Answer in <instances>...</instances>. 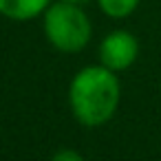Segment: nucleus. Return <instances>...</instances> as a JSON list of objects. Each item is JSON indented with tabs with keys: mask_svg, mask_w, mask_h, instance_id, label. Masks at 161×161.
I'll list each match as a JSON object with an SVG mask.
<instances>
[{
	"mask_svg": "<svg viewBox=\"0 0 161 161\" xmlns=\"http://www.w3.org/2000/svg\"><path fill=\"white\" fill-rule=\"evenodd\" d=\"M119 77L104 64H88L80 69L69 84L71 113L84 128H99L108 124L119 108Z\"/></svg>",
	"mask_w": 161,
	"mask_h": 161,
	"instance_id": "f257e3e1",
	"label": "nucleus"
},
{
	"mask_svg": "<svg viewBox=\"0 0 161 161\" xmlns=\"http://www.w3.org/2000/svg\"><path fill=\"white\" fill-rule=\"evenodd\" d=\"M42 31L47 42L60 53H80L93 38V25L82 5L51 3L42 14Z\"/></svg>",
	"mask_w": 161,
	"mask_h": 161,
	"instance_id": "f03ea898",
	"label": "nucleus"
},
{
	"mask_svg": "<svg viewBox=\"0 0 161 161\" xmlns=\"http://www.w3.org/2000/svg\"><path fill=\"white\" fill-rule=\"evenodd\" d=\"M99 64H104L106 69L119 73L130 69L137 58H139V40L135 33L126 31V29H115L110 31L102 44H99Z\"/></svg>",
	"mask_w": 161,
	"mask_h": 161,
	"instance_id": "7ed1b4c3",
	"label": "nucleus"
},
{
	"mask_svg": "<svg viewBox=\"0 0 161 161\" xmlns=\"http://www.w3.org/2000/svg\"><path fill=\"white\" fill-rule=\"evenodd\" d=\"M51 5V0H0V16L14 22H29L42 16Z\"/></svg>",
	"mask_w": 161,
	"mask_h": 161,
	"instance_id": "20e7f679",
	"label": "nucleus"
},
{
	"mask_svg": "<svg viewBox=\"0 0 161 161\" xmlns=\"http://www.w3.org/2000/svg\"><path fill=\"white\" fill-rule=\"evenodd\" d=\"M139 3H141V0H97L102 14L113 18V20H121V18L132 16L137 11Z\"/></svg>",
	"mask_w": 161,
	"mask_h": 161,
	"instance_id": "39448f33",
	"label": "nucleus"
},
{
	"mask_svg": "<svg viewBox=\"0 0 161 161\" xmlns=\"http://www.w3.org/2000/svg\"><path fill=\"white\" fill-rule=\"evenodd\" d=\"M51 161H86V159H84V154L77 152L75 148H60V150L51 157Z\"/></svg>",
	"mask_w": 161,
	"mask_h": 161,
	"instance_id": "423d86ee",
	"label": "nucleus"
},
{
	"mask_svg": "<svg viewBox=\"0 0 161 161\" xmlns=\"http://www.w3.org/2000/svg\"><path fill=\"white\" fill-rule=\"evenodd\" d=\"M64 3H73V5H88L93 0H64Z\"/></svg>",
	"mask_w": 161,
	"mask_h": 161,
	"instance_id": "0eeeda50",
	"label": "nucleus"
}]
</instances>
